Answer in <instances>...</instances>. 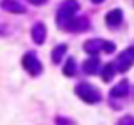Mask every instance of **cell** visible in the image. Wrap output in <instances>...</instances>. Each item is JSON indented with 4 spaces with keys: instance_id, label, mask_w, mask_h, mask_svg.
<instances>
[{
    "instance_id": "cell-11",
    "label": "cell",
    "mask_w": 134,
    "mask_h": 125,
    "mask_svg": "<svg viewBox=\"0 0 134 125\" xmlns=\"http://www.w3.org/2000/svg\"><path fill=\"white\" fill-rule=\"evenodd\" d=\"M105 22H107V26L110 29H117L120 25L122 23V10L121 9H114L111 12L107 13V17H105Z\"/></svg>"
},
{
    "instance_id": "cell-4",
    "label": "cell",
    "mask_w": 134,
    "mask_h": 125,
    "mask_svg": "<svg viewBox=\"0 0 134 125\" xmlns=\"http://www.w3.org/2000/svg\"><path fill=\"white\" fill-rule=\"evenodd\" d=\"M22 66H23V69L26 70L30 76H33V78L39 76L42 73V70H43L42 62L39 61L36 52H33V50H29V52H26L23 55V58H22Z\"/></svg>"
},
{
    "instance_id": "cell-14",
    "label": "cell",
    "mask_w": 134,
    "mask_h": 125,
    "mask_svg": "<svg viewBox=\"0 0 134 125\" xmlns=\"http://www.w3.org/2000/svg\"><path fill=\"white\" fill-rule=\"evenodd\" d=\"M62 73H64L65 76H68V78L75 76V73H76V62H75V59H74L72 56L68 58V61L65 62L64 68H62Z\"/></svg>"
},
{
    "instance_id": "cell-10",
    "label": "cell",
    "mask_w": 134,
    "mask_h": 125,
    "mask_svg": "<svg viewBox=\"0 0 134 125\" xmlns=\"http://www.w3.org/2000/svg\"><path fill=\"white\" fill-rule=\"evenodd\" d=\"M90 29V20L85 16H76L74 19V22L71 23V26L68 27L66 32H72V33H81Z\"/></svg>"
},
{
    "instance_id": "cell-8",
    "label": "cell",
    "mask_w": 134,
    "mask_h": 125,
    "mask_svg": "<svg viewBox=\"0 0 134 125\" xmlns=\"http://www.w3.org/2000/svg\"><path fill=\"white\" fill-rule=\"evenodd\" d=\"M2 9L13 15H23L26 13V6L19 0H2Z\"/></svg>"
},
{
    "instance_id": "cell-7",
    "label": "cell",
    "mask_w": 134,
    "mask_h": 125,
    "mask_svg": "<svg viewBox=\"0 0 134 125\" xmlns=\"http://www.w3.org/2000/svg\"><path fill=\"white\" fill-rule=\"evenodd\" d=\"M101 62H99V58L97 55H91V58H88L82 63V70L87 75H97V73L101 72Z\"/></svg>"
},
{
    "instance_id": "cell-9",
    "label": "cell",
    "mask_w": 134,
    "mask_h": 125,
    "mask_svg": "<svg viewBox=\"0 0 134 125\" xmlns=\"http://www.w3.org/2000/svg\"><path fill=\"white\" fill-rule=\"evenodd\" d=\"M32 40L36 45H43L45 39H46V27L42 22H36L32 26Z\"/></svg>"
},
{
    "instance_id": "cell-2",
    "label": "cell",
    "mask_w": 134,
    "mask_h": 125,
    "mask_svg": "<svg viewBox=\"0 0 134 125\" xmlns=\"http://www.w3.org/2000/svg\"><path fill=\"white\" fill-rule=\"evenodd\" d=\"M75 93L82 102L88 105H95L102 101V93L95 85L88 82H79L75 86Z\"/></svg>"
},
{
    "instance_id": "cell-13",
    "label": "cell",
    "mask_w": 134,
    "mask_h": 125,
    "mask_svg": "<svg viewBox=\"0 0 134 125\" xmlns=\"http://www.w3.org/2000/svg\"><path fill=\"white\" fill-rule=\"evenodd\" d=\"M66 50H68V46L65 43L56 45V46L53 47V50H52V62H53V63H55V65L61 63V61H62V58L65 56Z\"/></svg>"
},
{
    "instance_id": "cell-18",
    "label": "cell",
    "mask_w": 134,
    "mask_h": 125,
    "mask_svg": "<svg viewBox=\"0 0 134 125\" xmlns=\"http://www.w3.org/2000/svg\"><path fill=\"white\" fill-rule=\"evenodd\" d=\"M91 2H94V3H101V2H104V0H91Z\"/></svg>"
},
{
    "instance_id": "cell-15",
    "label": "cell",
    "mask_w": 134,
    "mask_h": 125,
    "mask_svg": "<svg viewBox=\"0 0 134 125\" xmlns=\"http://www.w3.org/2000/svg\"><path fill=\"white\" fill-rule=\"evenodd\" d=\"M115 125H134V116L133 115H124L115 122Z\"/></svg>"
},
{
    "instance_id": "cell-1",
    "label": "cell",
    "mask_w": 134,
    "mask_h": 125,
    "mask_svg": "<svg viewBox=\"0 0 134 125\" xmlns=\"http://www.w3.org/2000/svg\"><path fill=\"white\" fill-rule=\"evenodd\" d=\"M79 10V3L76 0H64L56 12V25L59 29L66 32L74 19L76 17V12Z\"/></svg>"
},
{
    "instance_id": "cell-16",
    "label": "cell",
    "mask_w": 134,
    "mask_h": 125,
    "mask_svg": "<svg viewBox=\"0 0 134 125\" xmlns=\"http://www.w3.org/2000/svg\"><path fill=\"white\" fill-rule=\"evenodd\" d=\"M55 124L56 125H75V121L68 118V116H56Z\"/></svg>"
},
{
    "instance_id": "cell-5",
    "label": "cell",
    "mask_w": 134,
    "mask_h": 125,
    "mask_svg": "<svg viewBox=\"0 0 134 125\" xmlns=\"http://www.w3.org/2000/svg\"><path fill=\"white\" fill-rule=\"evenodd\" d=\"M115 69L118 73H124L134 65V46H130L124 49L114 61Z\"/></svg>"
},
{
    "instance_id": "cell-12",
    "label": "cell",
    "mask_w": 134,
    "mask_h": 125,
    "mask_svg": "<svg viewBox=\"0 0 134 125\" xmlns=\"http://www.w3.org/2000/svg\"><path fill=\"white\" fill-rule=\"evenodd\" d=\"M117 73V69H115V65L114 62H110V63H105L101 69V78L104 82H111L113 78L115 76Z\"/></svg>"
},
{
    "instance_id": "cell-6",
    "label": "cell",
    "mask_w": 134,
    "mask_h": 125,
    "mask_svg": "<svg viewBox=\"0 0 134 125\" xmlns=\"http://www.w3.org/2000/svg\"><path fill=\"white\" fill-rule=\"evenodd\" d=\"M130 95V84L127 79H121L117 85H114L110 91V102L124 99Z\"/></svg>"
},
{
    "instance_id": "cell-3",
    "label": "cell",
    "mask_w": 134,
    "mask_h": 125,
    "mask_svg": "<svg viewBox=\"0 0 134 125\" xmlns=\"http://www.w3.org/2000/svg\"><path fill=\"white\" fill-rule=\"evenodd\" d=\"M84 50L88 55H98V53H113L115 50V43L105 39H88L84 42Z\"/></svg>"
},
{
    "instance_id": "cell-17",
    "label": "cell",
    "mask_w": 134,
    "mask_h": 125,
    "mask_svg": "<svg viewBox=\"0 0 134 125\" xmlns=\"http://www.w3.org/2000/svg\"><path fill=\"white\" fill-rule=\"evenodd\" d=\"M29 3H32V4H36V6H41V4H43V3H46L48 0H27Z\"/></svg>"
}]
</instances>
